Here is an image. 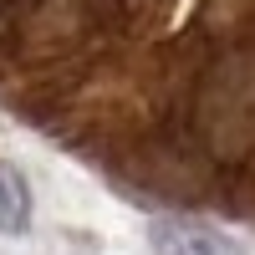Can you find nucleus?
I'll use <instances>...</instances> for the list:
<instances>
[{"label": "nucleus", "instance_id": "nucleus-2", "mask_svg": "<svg viewBox=\"0 0 255 255\" xmlns=\"http://www.w3.org/2000/svg\"><path fill=\"white\" fill-rule=\"evenodd\" d=\"M0 230L5 235H26L31 230V189H26V174L15 163L0 158Z\"/></svg>", "mask_w": 255, "mask_h": 255}, {"label": "nucleus", "instance_id": "nucleus-1", "mask_svg": "<svg viewBox=\"0 0 255 255\" xmlns=\"http://www.w3.org/2000/svg\"><path fill=\"white\" fill-rule=\"evenodd\" d=\"M148 240H153L158 255H245L240 240H230L225 230L189 220V215H158L148 225Z\"/></svg>", "mask_w": 255, "mask_h": 255}]
</instances>
